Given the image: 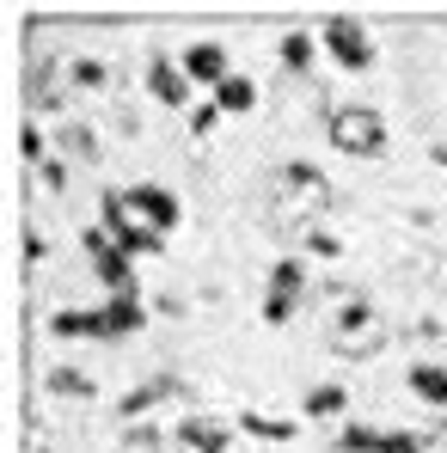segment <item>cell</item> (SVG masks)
Segmentation results:
<instances>
[{
  "label": "cell",
  "mask_w": 447,
  "mask_h": 453,
  "mask_svg": "<svg viewBox=\"0 0 447 453\" xmlns=\"http://www.w3.org/2000/svg\"><path fill=\"white\" fill-rule=\"evenodd\" d=\"M319 215H331V184L319 165L306 159H282L276 178H270V215L264 221L282 226V233H312Z\"/></svg>",
  "instance_id": "obj_1"
},
{
  "label": "cell",
  "mask_w": 447,
  "mask_h": 453,
  "mask_svg": "<svg viewBox=\"0 0 447 453\" xmlns=\"http://www.w3.org/2000/svg\"><path fill=\"white\" fill-rule=\"evenodd\" d=\"M386 312H374V301L362 295H343V301L331 306V325H325V343L343 356V362H374L380 349H386Z\"/></svg>",
  "instance_id": "obj_2"
},
{
  "label": "cell",
  "mask_w": 447,
  "mask_h": 453,
  "mask_svg": "<svg viewBox=\"0 0 447 453\" xmlns=\"http://www.w3.org/2000/svg\"><path fill=\"white\" fill-rule=\"evenodd\" d=\"M325 142L343 159H380L386 153V117L374 104H337L331 123H325Z\"/></svg>",
  "instance_id": "obj_3"
},
{
  "label": "cell",
  "mask_w": 447,
  "mask_h": 453,
  "mask_svg": "<svg viewBox=\"0 0 447 453\" xmlns=\"http://www.w3.org/2000/svg\"><path fill=\"white\" fill-rule=\"evenodd\" d=\"M98 226H104L129 257H153V251L166 245V233L129 203V190H104V196H98Z\"/></svg>",
  "instance_id": "obj_4"
},
{
  "label": "cell",
  "mask_w": 447,
  "mask_h": 453,
  "mask_svg": "<svg viewBox=\"0 0 447 453\" xmlns=\"http://www.w3.org/2000/svg\"><path fill=\"white\" fill-rule=\"evenodd\" d=\"M319 50L343 68V74H368L374 68V37L362 19H350V12H331L325 25H319Z\"/></svg>",
  "instance_id": "obj_5"
},
{
  "label": "cell",
  "mask_w": 447,
  "mask_h": 453,
  "mask_svg": "<svg viewBox=\"0 0 447 453\" xmlns=\"http://www.w3.org/2000/svg\"><path fill=\"white\" fill-rule=\"evenodd\" d=\"M80 245H86L92 276H98V288H104V295H135V257H129L104 226H86V233H80Z\"/></svg>",
  "instance_id": "obj_6"
},
{
  "label": "cell",
  "mask_w": 447,
  "mask_h": 453,
  "mask_svg": "<svg viewBox=\"0 0 447 453\" xmlns=\"http://www.w3.org/2000/svg\"><path fill=\"white\" fill-rule=\"evenodd\" d=\"M429 441L423 435H411V429H374V423H350L343 435H337V448L331 453H423Z\"/></svg>",
  "instance_id": "obj_7"
},
{
  "label": "cell",
  "mask_w": 447,
  "mask_h": 453,
  "mask_svg": "<svg viewBox=\"0 0 447 453\" xmlns=\"http://www.w3.org/2000/svg\"><path fill=\"white\" fill-rule=\"evenodd\" d=\"M148 98L166 111H184L190 104V74L178 56H148Z\"/></svg>",
  "instance_id": "obj_8"
},
{
  "label": "cell",
  "mask_w": 447,
  "mask_h": 453,
  "mask_svg": "<svg viewBox=\"0 0 447 453\" xmlns=\"http://www.w3.org/2000/svg\"><path fill=\"white\" fill-rule=\"evenodd\" d=\"M178 62H184L190 86H215V92H221V86H227L233 74H239V68L227 62V50H221V43H190V50L178 56Z\"/></svg>",
  "instance_id": "obj_9"
},
{
  "label": "cell",
  "mask_w": 447,
  "mask_h": 453,
  "mask_svg": "<svg viewBox=\"0 0 447 453\" xmlns=\"http://www.w3.org/2000/svg\"><path fill=\"white\" fill-rule=\"evenodd\" d=\"M166 398H190L178 374H159V380H148V386H135V392L117 404V417H123V423H142V417H148V411H159Z\"/></svg>",
  "instance_id": "obj_10"
},
{
  "label": "cell",
  "mask_w": 447,
  "mask_h": 453,
  "mask_svg": "<svg viewBox=\"0 0 447 453\" xmlns=\"http://www.w3.org/2000/svg\"><path fill=\"white\" fill-rule=\"evenodd\" d=\"M50 331H56V337H98V343L117 337L104 306H62V312H50Z\"/></svg>",
  "instance_id": "obj_11"
},
{
  "label": "cell",
  "mask_w": 447,
  "mask_h": 453,
  "mask_svg": "<svg viewBox=\"0 0 447 453\" xmlns=\"http://www.w3.org/2000/svg\"><path fill=\"white\" fill-rule=\"evenodd\" d=\"M129 203H135V209H142L159 233H172V226L184 221V203H178L166 184H129Z\"/></svg>",
  "instance_id": "obj_12"
},
{
  "label": "cell",
  "mask_w": 447,
  "mask_h": 453,
  "mask_svg": "<svg viewBox=\"0 0 447 453\" xmlns=\"http://www.w3.org/2000/svg\"><path fill=\"white\" fill-rule=\"evenodd\" d=\"M178 441L190 453H227V441H233V423H221V417H203V411H190L184 423H178Z\"/></svg>",
  "instance_id": "obj_13"
},
{
  "label": "cell",
  "mask_w": 447,
  "mask_h": 453,
  "mask_svg": "<svg viewBox=\"0 0 447 453\" xmlns=\"http://www.w3.org/2000/svg\"><path fill=\"white\" fill-rule=\"evenodd\" d=\"M411 392L429 404V411H447V362H411Z\"/></svg>",
  "instance_id": "obj_14"
},
{
  "label": "cell",
  "mask_w": 447,
  "mask_h": 453,
  "mask_svg": "<svg viewBox=\"0 0 447 453\" xmlns=\"http://www.w3.org/2000/svg\"><path fill=\"white\" fill-rule=\"evenodd\" d=\"M300 411H306V417H319V423H331V417H343V411H350V386H343V380H325V386H312V392L300 398Z\"/></svg>",
  "instance_id": "obj_15"
},
{
  "label": "cell",
  "mask_w": 447,
  "mask_h": 453,
  "mask_svg": "<svg viewBox=\"0 0 447 453\" xmlns=\"http://www.w3.org/2000/svg\"><path fill=\"white\" fill-rule=\"evenodd\" d=\"M276 56H282V68H289V74H306V68H312V56H319V37H312V31H282Z\"/></svg>",
  "instance_id": "obj_16"
},
{
  "label": "cell",
  "mask_w": 447,
  "mask_h": 453,
  "mask_svg": "<svg viewBox=\"0 0 447 453\" xmlns=\"http://www.w3.org/2000/svg\"><path fill=\"white\" fill-rule=\"evenodd\" d=\"M215 104H221V117H251V104H258V86H251V74H233L215 92Z\"/></svg>",
  "instance_id": "obj_17"
},
{
  "label": "cell",
  "mask_w": 447,
  "mask_h": 453,
  "mask_svg": "<svg viewBox=\"0 0 447 453\" xmlns=\"http://www.w3.org/2000/svg\"><path fill=\"white\" fill-rule=\"evenodd\" d=\"M270 295H289V301L306 295V264H300V251L282 257V264H270Z\"/></svg>",
  "instance_id": "obj_18"
},
{
  "label": "cell",
  "mask_w": 447,
  "mask_h": 453,
  "mask_svg": "<svg viewBox=\"0 0 447 453\" xmlns=\"http://www.w3.org/2000/svg\"><path fill=\"white\" fill-rule=\"evenodd\" d=\"M68 80H74L80 92H104V86H111V68H104L98 56H80V62H68Z\"/></svg>",
  "instance_id": "obj_19"
},
{
  "label": "cell",
  "mask_w": 447,
  "mask_h": 453,
  "mask_svg": "<svg viewBox=\"0 0 447 453\" xmlns=\"http://www.w3.org/2000/svg\"><path fill=\"white\" fill-rule=\"evenodd\" d=\"M50 392H62V398H98V386L74 368H50Z\"/></svg>",
  "instance_id": "obj_20"
},
{
  "label": "cell",
  "mask_w": 447,
  "mask_h": 453,
  "mask_svg": "<svg viewBox=\"0 0 447 453\" xmlns=\"http://www.w3.org/2000/svg\"><path fill=\"white\" fill-rule=\"evenodd\" d=\"M245 429L264 435V441H289L295 435V423H270V417H251V411H245Z\"/></svg>",
  "instance_id": "obj_21"
},
{
  "label": "cell",
  "mask_w": 447,
  "mask_h": 453,
  "mask_svg": "<svg viewBox=\"0 0 447 453\" xmlns=\"http://www.w3.org/2000/svg\"><path fill=\"white\" fill-rule=\"evenodd\" d=\"M295 306L300 301H289V295H264V325H289V319H295Z\"/></svg>",
  "instance_id": "obj_22"
},
{
  "label": "cell",
  "mask_w": 447,
  "mask_h": 453,
  "mask_svg": "<svg viewBox=\"0 0 447 453\" xmlns=\"http://www.w3.org/2000/svg\"><path fill=\"white\" fill-rule=\"evenodd\" d=\"M62 142H68V148H74L80 159H98V148H92V135H86L80 123H68V129H62Z\"/></svg>",
  "instance_id": "obj_23"
},
{
  "label": "cell",
  "mask_w": 447,
  "mask_h": 453,
  "mask_svg": "<svg viewBox=\"0 0 447 453\" xmlns=\"http://www.w3.org/2000/svg\"><path fill=\"white\" fill-rule=\"evenodd\" d=\"M221 123V104H197V117H190V135H209Z\"/></svg>",
  "instance_id": "obj_24"
},
{
  "label": "cell",
  "mask_w": 447,
  "mask_h": 453,
  "mask_svg": "<svg viewBox=\"0 0 447 453\" xmlns=\"http://www.w3.org/2000/svg\"><path fill=\"white\" fill-rule=\"evenodd\" d=\"M19 142H25V159H31V165H43V129H37V123H25Z\"/></svg>",
  "instance_id": "obj_25"
},
{
  "label": "cell",
  "mask_w": 447,
  "mask_h": 453,
  "mask_svg": "<svg viewBox=\"0 0 447 453\" xmlns=\"http://www.w3.org/2000/svg\"><path fill=\"white\" fill-rule=\"evenodd\" d=\"M37 178H43L50 190H68V172H62V159H43V165H37Z\"/></svg>",
  "instance_id": "obj_26"
},
{
  "label": "cell",
  "mask_w": 447,
  "mask_h": 453,
  "mask_svg": "<svg viewBox=\"0 0 447 453\" xmlns=\"http://www.w3.org/2000/svg\"><path fill=\"white\" fill-rule=\"evenodd\" d=\"M435 165H447V148H435Z\"/></svg>",
  "instance_id": "obj_27"
}]
</instances>
